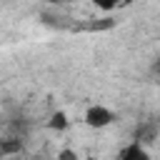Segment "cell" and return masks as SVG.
<instances>
[{"mask_svg": "<svg viewBox=\"0 0 160 160\" xmlns=\"http://www.w3.org/2000/svg\"><path fill=\"white\" fill-rule=\"evenodd\" d=\"M82 122L90 130H105L115 122V112L105 105V102H90L82 112Z\"/></svg>", "mask_w": 160, "mask_h": 160, "instance_id": "1", "label": "cell"}, {"mask_svg": "<svg viewBox=\"0 0 160 160\" xmlns=\"http://www.w3.org/2000/svg\"><path fill=\"white\" fill-rule=\"evenodd\" d=\"M118 160H152V155L148 152V148L142 145V140L135 138V140H130V142H125L120 148Z\"/></svg>", "mask_w": 160, "mask_h": 160, "instance_id": "2", "label": "cell"}, {"mask_svg": "<svg viewBox=\"0 0 160 160\" xmlns=\"http://www.w3.org/2000/svg\"><path fill=\"white\" fill-rule=\"evenodd\" d=\"M55 160H80V152L75 148H60L58 155H55Z\"/></svg>", "mask_w": 160, "mask_h": 160, "instance_id": "4", "label": "cell"}, {"mask_svg": "<svg viewBox=\"0 0 160 160\" xmlns=\"http://www.w3.org/2000/svg\"><path fill=\"white\" fill-rule=\"evenodd\" d=\"M80 160H98L95 155H85V158H80Z\"/></svg>", "mask_w": 160, "mask_h": 160, "instance_id": "5", "label": "cell"}, {"mask_svg": "<svg viewBox=\"0 0 160 160\" xmlns=\"http://www.w3.org/2000/svg\"><path fill=\"white\" fill-rule=\"evenodd\" d=\"M70 125H72V120H70L68 110H62V108L52 110L48 115V120H45V128L52 130V132H65V130H70Z\"/></svg>", "mask_w": 160, "mask_h": 160, "instance_id": "3", "label": "cell"}]
</instances>
